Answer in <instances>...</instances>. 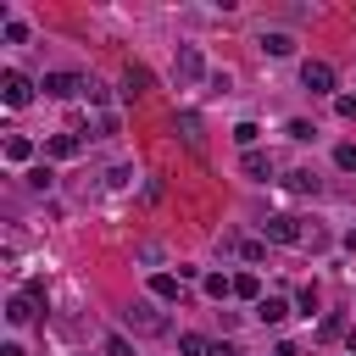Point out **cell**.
Instances as JSON below:
<instances>
[{"mask_svg": "<svg viewBox=\"0 0 356 356\" xmlns=\"http://www.w3.org/2000/svg\"><path fill=\"white\" fill-rule=\"evenodd\" d=\"M122 323H128L134 334H145V339H150V334H167V317H161L156 300H134V306L122 312Z\"/></svg>", "mask_w": 356, "mask_h": 356, "instance_id": "obj_1", "label": "cell"}, {"mask_svg": "<svg viewBox=\"0 0 356 356\" xmlns=\"http://www.w3.org/2000/svg\"><path fill=\"white\" fill-rule=\"evenodd\" d=\"M83 83H89V78H78V72H44L39 89H44L50 100H67V95H83Z\"/></svg>", "mask_w": 356, "mask_h": 356, "instance_id": "obj_2", "label": "cell"}, {"mask_svg": "<svg viewBox=\"0 0 356 356\" xmlns=\"http://www.w3.org/2000/svg\"><path fill=\"white\" fill-rule=\"evenodd\" d=\"M300 83H306L312 95H328V89H334V67H328V61H306V67H300Z\"/></svg>", "mask_w": 356, "mask_h": 356, "instance_id": "obj_3", "label": "cell"}, {"mask_svg": "<svg viewBox=\"0 0 356 356\" xmlns=\"http://www.w3.org/2000/svg\"><path fill=\"white\" fill-rule=\"evenodd\" d=\"M0 95H6V106H28V100H33V83H28L22 72H6V78H0Z\"/></svg>", "mask_w": 356, "mask_h": 356, "instance_id": "obj_4", "label": "cell"}, {"mask_svg": "<svg viewBox=\"0 0 356 356\" xmlns=\"http://www.w3.org/2000/svg\"><path fill=\"white\" fill-rule=\"evenodd\" d=\"M261 228H267V239H273V245H295V239H300V222H295V217H284V211H278V217H267Z\"/></svg>", "mask_w": 356, "mask_h": 356, "instance_id": "obj_5", "label": "cell"}, {"mask_svg": "<svg viewBox=\"0 0 356 356\" xmlns=\"http://www.w3.org/2000/svg\"><path fill=\"white\" fill-rule=\"evenodd\" d=\"M261 50H267V56H289V50H295V33H284V28H261Z\"/></svg>", "mask_w": 356, "mask_h": 356, "instance_id": "obj_6", "label": "cell"}, {"mask_svg": "<svg viewBox=\"0 0 356 356\" xmlns=\"http://www.w3.org/2000/svg\"><path fill=\"white\" fill-rule=\"evenodd\" d=\"M150 295H156V300H178V295H184V278H172V273H156V278H150Z\"/></svg>", "mask_w": 356, "mask_h": 356, "instance_id": "obj_7", "label": "cell"}, {"mask_svg": "<svg viewBox=\"0 0 356 356\" xmlns=\"http://www.w3.org/2000/svg\"><path fill=\"white\" fill-rule=\"evenodd\" d=\"M178 78H184V83L206 78V61H200V50H184V56H178Z\"/></svg>", "mask_w": 356, "mask_h": 356, "instance_id": "obj_8", "label": "cell"}, {"mask_svg": "<svg viewBox=\"0 0 356 356\" xmlns=\"http://www.w3.org/2000/svg\"><path fill=\"white\" fill-rule=\"evenodd\" d=\"M178 134H184V145H195V150H200V139H206V128H200L195 111H178Z\"/></svg>", "mask_w": 356, "mask_h": 356, "instance_id": "obj_9", "label": "cell"}, {"mask_svg": "<svg viewBox=\"0 0 356 356\" xmlns=\"http://www.w3.org/2000/svg\"><path fill=\"white\" fill-rule=\"evenodd\" d=\"M256 317H261V323H284V317H289V300L267 295V300H256Z\"/></svg>", "mask_w": 356, "mask_h": 356, "instance_id": "obj_10", "label": "cell"}, {"mask_svg": "<svg viewBox=\"0 0 356 356\" xmlns=\"http://www.w3.org/2000/svg\"><path fill=\"white\" fill-rule=\"evenodd\" d=\"M245 172H250L256 184H267V178H273V161H267L261 150H245Z\"/></svg>", "mask_w": 356, "mask_h": 356, "instance_id": "obj_11", "label": "cell"}, {"mask_svg": "<svg viewBox=\"0 0 356 356\" xmlns=\"http://www.w3.org/2000/svg\"><path fill=\"white\" fill-rule=\"evenodd\" d=\"M200 289H206L211 300H228V295H234V278H222V273H206V278H200Z\"/></svg>", "mask_w": 356, "mask_h": 356, "instance_id": "obj_12", "label": "cell"}, {"mask_svg": "<svg viewBox=\"0 0 356 356\" xmlns=\"http://www.w3.org/2000/svg\"><path fill=\"white\" fill-rule=\"evenodd\" d=\"M122 83H128L122 95H145V89H150V72H145V67H128V72H122Z\"/></svg>", "mask_w": 356, "mask_h": 356, "instance_id": "obj_13", "label": "cell"}, {"mask_svg": "<svg viewBox=\"0 0 356 356\" xmlns=\"http://www.w3.org/2000/svg\"><path fill=\"white\" fill-rule=\"evenodd\" d=\"M234 295H239V300H261V284H256V273H239V278H234Z\"/></svg>", "mask_w": 356, "mask_h": 356, "instance_id": "obj_14", "label": "cell"}, {"mask_svg": "<svg viewBox=\"0 0 356 356\" xmlns=\"http://www.w3.org/2000/svg\"><path fill=\"white\" fill-rule=\"evenodd\" d=\"M6 317H11L17 328H22V323H33V300H28V295H17V300L6 306Z\"/></svg>", "mask_w": 356, "mask_h": 356, "instance_id": "obj_15", "label": "cell"}, {"mask_svg": "<svg viewBox=\"0 0 356 356\" xmlns=\"http://www.w3.org/2000/svg\"><path fill=\"white\" fill-rule=\"evenodd\" d=\"M28 156H33V145H28L22 134H11V139H6V161H28Z\"/></svg>", "mask_w": 356, "mask_h": 356, "instance_id": "obj_16", "label": "cell"}, {"mask_svg": "<svg viewBox=\"0 0 356 356\" xmlns=\"http://www.w3.org/2000/svg\"><path fill=\"white\" fill-rule=\"evenodd\" d=\"M44 150H50V156H78V134H56Z\"/></svg>", "mask_w": 356, "mask_h": 356, "instance_id": "obj_17", "label": "cell"}, {"mask_svg": "<svg viewBox=\"0 0 356 356\" xmlns=\"http://www.w3.org/2000/svg\"><path fill=\"white\" fill-rule=\"evenodd\" d=\"M178 350H184V356H211V345H206L200 334H184V339H178Z\"/></svg>", "mask_w": 356, "mask_h": 356, "instance_id": "obj_18", "label": "cell"}, {"mask_svg": "<svg viewBox=\"0 0 356 356\" xmlns=\"http://www.w3.org/2000/svg\"><path fill=\"white\" fill-rule=\"evenodd\" d=\"M256 134H261V128H256V122H239V128H234V139H239V145H245V150H256Z\"/></svg>", "mask_w": 356, "mask_h": 356, "instance_id": "obj_19", "label": "cell"}, {"mask_svg": "<svg viewBox=\"0 0 356 356\" xmlns=\"http://www.w3.org/2000/svg\"><path fill=\"white\" fill-rule=\"evenodd\" d=\"M106 356H134V345L122 334H106Z\"/></svg>", "mask_w": 356, "mask_h": 356, "instance_id": "obj_20", "label": "cell"}, {"mask_svg": "<svg viewBox=\"0 0 356 356\" xmlns=\"http://www.w3.org/2000/svg\"><path fill=\"white\" fill-rule=\"evenodd\" d=\"M28 189H50V167H28Z\"/></svg>", "mask_w": 356, "mask_h": 356, "instance_id": "obj_21", "label": "cell"}, {"mask_svg": "<svg viewBox=\"0 0 356 356\" xmlns=\"http://www.w3.org/2000/svg\"><path fill=\"white\" fill-rule=\"evenodd\" d=\"M334 161H339L345 172H356V145H339V150H334Z\"/></svg>", "mask_w": 356, "mask_h": 356, "instance_id": "obj_22", "label": "cell"}, {"mask_svg": "<svg viewBox=\"0 0 356 356\" xmlns=\"http://www.w3.org/2000/svg\"><path fill=\"white\" fill-rule=\"evenodd\" d=\"M334 111H339L345 122H356V95H339V100H334Z\"/></svg>", "mask_w": 356, "mask_h": 356, "instance_id": "obj_23", "label": "cell"}, {"mask_svg": "<svg viewBox=\"0 0 356 356\" xmlns=\"http://www.w3.org/2000/svg\"><path fill=\"white\" fill-rule=\"evenodd\" d=\"M289 184H295L300 195H312V189H317V178H312V172H289Z\"/></svg>", "mask_w": 356, "mask_h": 356, "instance_id": "obj_24", "label": "cell"}, {"mask_svg": "<svg viewBox=\"0 0 356 356\" xmlns=\"http://www.w3.org/2000/svg\"><path fill=\"white\" fill-rule=\"evenodd\" d=\"M273 356H295V345H278V350H273Z\"/></svg>", "mask_w": 356, "mask_h": 356, "instance_id": "obj_25", "label": "cell"}]
</instances>
